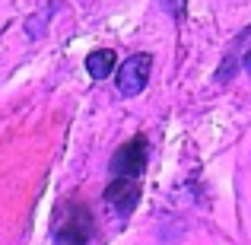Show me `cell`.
<instances>
[{
  "label": "cell",
  "instance_id": "cell-1",
  "mask_svg": "<svg viewBox=\"0 0 251 245\" xmlns=\"http://www.w3.org/2000/svg\"><path fill=\"white\" fill-rule=\"evenodd\" d=\"M150 74H153V54H130L127 61H121V67L115 70V89L118 96H140L150 83Z\"/></svg>",
  "mask_w": 251,
  "mask_h": 245
},
{
  "label": "cell",
  "instance_id": "cell-2",
  "mask_svg": "<svg viewBox=\"0 0 251 245\" xmlns=\"http://www.w3.org/2000/svg\"><path fill=\"white\" fill-rule=\"evenodd\" d=\"M143 169H147V137L127 140L111 156V175L115 178H130V182H137Z\"/></svg>",
  "mask_w": 251,
  "mask_h": 245
},
{
  "label": "cell",
  "instance_id": "cell-3",
  "mask_svg": "<svg viewBox=\"0 0 251 245\" xmlns=\"http://www.w3.org/2000/svg\"><path fill=\"white\" fill-rule=\"evenodd\" d=\"M96 226H92V217L86 210H74L67 220L57 226L54 233V245H96Z\"/></svg>",
  "mask_w": 251,
  "mask_h": 245
},
{
  "label": "cell",
  "instance_id": "cell-4",
  "mask_svg": "<svg viewBox=\"0 0 251 245\" xmlns=\"http://www.w3.org/2000/svg\"><path fill=\"white\" fill-rule=\"evenodd\" d=\"M137 201H140V185L130 182V178H111V185L105 188V204L118 217H130Z\"/></svg>",
  "mask_w": 251,
  "mask_h": 245
},
{
  "label": "cell",
  "instance_id": "cell-5",
  "mask_svg": "<svg viewBox=\"0 0 251 245\" xmlns=\"http://www.w3.org/2000/svg\"><path fill=\"white\" fill-rule=\"evenodd\" d=\"M115 70H118V54L111 48H99L86 57V74H89L92 80H108Z\"/></svg>",
  "mask_w": 251,
  "mask_h": 245
},
{
  "label": "cell",
  "instance_id": "cell-6",
  "mask_svg": "<svg viewBox=\"0 0 251 245\" xmlns=\"http://www.w3.org/2000/svg\"><path fill=\"white\" fill-rule=\"evenodd\" d=\"M242 67H245L248 74H251V51H248V54H245V61H242Z\"/></svg>",
  "mask_w": 251,
  "mask_h": 245
}]
</instances>
